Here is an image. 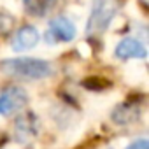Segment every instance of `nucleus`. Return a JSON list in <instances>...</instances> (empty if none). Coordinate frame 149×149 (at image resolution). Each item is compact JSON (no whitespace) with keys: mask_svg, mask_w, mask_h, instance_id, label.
Segmentation results:
<instances>
[{"mask_svg":"<svg viewBox=\"0 0 149 149\" xmlns=\"http://www.w3.org/2000/svg\"><path fill=\"white\" fill-rule=\"evenodd\" d=\"M4 74L16 79H25V81H39L53 74L51 63L40 58H9L0 63Z\"/></svg>","mask_w":149,"mask_h":149,"instance_id":"obj_1","label":"nucleus"},{"mask_svg":"<svg viewBox=\"0 0 149 149\" xmlns=\"http://www.w3.org/2000/svg\"><path fill=\"white\" fill-rule=\"evenodd\" d=\"M118 9H119L118 0H93L91 13L86 23V35L88 37L102 35L109 28L114 16L118 14Z\"/></svg>","mask_w":149,"mask_h":149,"instance_id":"obj_2","label":"nucleus"},{"mask_svg":"<svg viewBox=\"0 0 149 149\" xmlns=\"http://www.w3.org/2000/svg\"><path fill=\"white\" fill-rule=\"evenodd\" d=\"M28 104V95L19 86H7L0 93V116H13Z\"/></svg>","mask_w":149,"mask_h":149,"instance_id":"obj_3","label":"nucleus"},{"mask_svg":"<svg viewBox=\"0 0 149 149\" xmlns=\"http://www.w3.org/2000/svg\"><path fill=\"white\" fill-rule=\"evenodd\" d=\"M76 37V26L65 16H56L49 21L47 42H70Z\"/></svg>","mask_w":149,"mask_h":149,"instance_id":"obj_4","label":"nucleus"},{"mask_svg":"<svg viewBox=\"0 0 149 149\" xmlns=\"http://www.w3.org/2000/svg\"><path fill=\"white\" fill-rule=\"evenodd\" d=\"M39 40H40L39 30H37L35 26H32V25H25V26L18 28L16 33L13 35V39H11V47H13L14 51L21 53V51H28V49L35 47V46L39 44Z\"/></svg>","mask_w":149,"mask_h":149,"instance_id":"obj_5","label":"nucleus"},{"mask_svg":"<svg viewBox=\"0 0 149 149\" xmlns=\"http://www.w3.org/2000/svg\"><path fill=\"white\" fill-rule=\"evenodd\" d=\"M116 58L119 60H133V58H146L147 56V49L146 46L133 37H126L121 42H118L116 46Z\"/></svg>","mask_w":149,"mask_h":149,"instance_id":"obj_6","label":"nucleus"},{"mask_svg":"<svg viewBox=\"0 0 149 149\" xmlns=\"http://www.w3.org/2000/svg\"><path fill=\"white\" fill-rule=\"evenodd\" d=\"M14 133H16V139H18L21 144H25V142H28L30 139H33V137L37 135V119H35V116H33V114H26V116L19 118V119L16 121V130H14Z\"/></svg>","mask_w":149,"mask_h":149,"instance_id":"obj_7","label":"nucleus"},{"mask_svg":"<svg viewBox=\"0 0 149 149\" xmlns=\"http://www.w3.org/2000/svg\"><path fill=\"white\" fill-rule=\"evenodd\" d=\"M58 4V0H23V7L26 14L33 18H44L47 16Z\"/></svg>","mask_w":149,"mask_h":149,"instance_id":"obj_8","label":"nucleus"},{"mask_svg":"<svg viewBox=\"0 0 149 149\" xmlns=\"http://www.w3.org/2000/svg\"><path fill=\"white\" fill-rule=\"evenodd\" d=\"M140 114V107L137 105H128V104H123V105H118L112 112V121L116 125H126V123H133Z\"/></svg>","mask_w":149,"mask_h":149,"instance_id":"obj_9","label":"nucleus"},{"mask_svg":"<svg viewBox=\"0 0 149 149\" xmlns=\"http://www.w3.org/2000/svg\"><path fill=\"white\" fill-rule=\"evenodd\" d=\"M88 90H95V91H100V90H104V88H107L111 83L109 81H105L104 77L100 79V77H88L84 83H83Z\"/></svg>","mask_w":149,"mask_h":149,"instance_id":"obj_10","label":"nucleus"},{"mask_svg":"<svg viewBox=\"0 0 149 149\" xmlns=\"http://www.w3.org/2000/svg\"><path fill=\"white\" fill-rule=\"evenodd\" d=\"M126 149H149V140H147V139H137V140L132 142Z\"/></svg>","mask_w":149,"mask_h":149,"instance_id":"obj_11","label":"nucleus"}]
</instances>
